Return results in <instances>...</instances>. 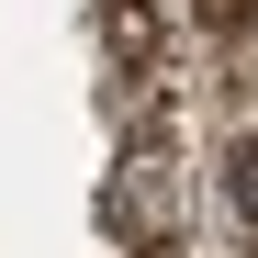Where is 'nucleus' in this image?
<instances>
[{
    "label": "nucleus",
    "mask_w": 258,
    "mask_h": 258,
    "mask_svg": "<svg viewBox=\"0 0 258 258\" xmlns=\"http://www.w3.org/2000/svg\"><path fill=\"white\" fill-rule=\"evenodd\" d=\"M258 12V0H202V23H247Z\"/></svg>",
    "instance_id": "nucleus-3"
},
{
    "label": "nucleus",
    "mask_w": 258,
    "mask_h": 258,
    "mask_svg": "<svg viewBox=\"0 0 258 258\" xmlns=\"http://www.w3.org/2000/svg\"><path fill=\"white\" fill-rule=\"evenodd\" d=\"M112 225H135V236H168L180 225V180H168V157H135L112 180Z\"/></svg>",
    "instance_id": "nucleus-1"
},
{
    "label": "nucleus",
    "mask_w": 258,
    "mask_h": 258,
    "mask_svg": "<svg viewBox=\"0 0 258 258\" xmlns=\"http://www.w3.org/2000/svg\"><path fill=\"white\" fill-rule=\"evenodd\" d=\"M225 202H236V213H247V225H258V135H247V146L225 157Z\"/></svg>",
    "instance_id": "nucleus-2"
}]
</instances>
